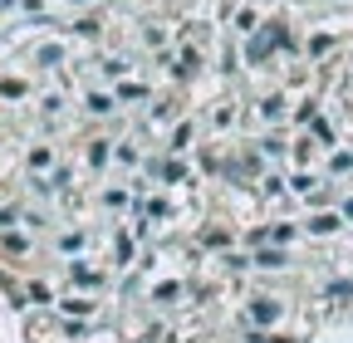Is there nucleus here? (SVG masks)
Wrapping results in <instances>:
<instances>
[{
  "mask_svg": "<svg viewBox=\"0 0 353 343\" xmlns=\"http://www.w3.org/2000/svg\"><path fill=\"white\" fill-rule=\"evenodd\" d=\"M6 343H353V6L94 0L0 39Z\"/></svg>",
  "mask_w": 353,
  "mask_h": 343,
  "instance_id": "1",
  "label": "nucleus"
}]
</instances>
